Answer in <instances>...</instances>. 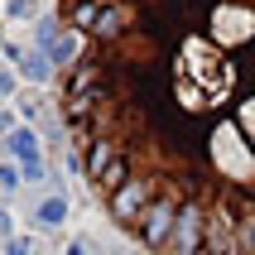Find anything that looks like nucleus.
Returning <instances> with one entry per match:
<instances>
[{"mask_svg": "<svg viewBox=\"0 0 255 255\" xmlns=\"http://www.w3.org/2000/svg\"><path fill=\"white\" fill-rule=\"evenodd\" d=\"M63 121L149 255H255V0H63Z\"/></svg>", "mask_w": 255, "mask_h": 255, "instance_id": "obj_1", "label": "nucleus"}]
</instances>
